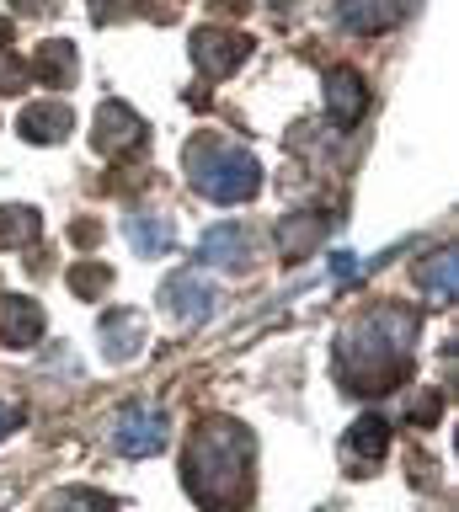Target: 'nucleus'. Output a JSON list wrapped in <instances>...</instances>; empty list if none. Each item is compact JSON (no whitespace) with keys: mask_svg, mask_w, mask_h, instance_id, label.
I'll list each match as a JSON object with an SVG mask.
<instances>
[{"mask_svg":"<svg viewBox=\"0 0 459 512\" xmlns=\"http://www.w3.org/2000/svg\"><path fill=\"white\" fill-rule=\"evenodd\" d=\"M246 454H251V438L241 427L209 422L193 438V454H187V486H193V496L209 502L214 480H230V491L241 496L246 491Z\"/></svg>","mask_w":459,"mask_h":512,"instance_id":"1","label":"nucleus"},{"mask_svg":"<svg viewBox=\"0 0 459 512\" xmlns=\"http://www.w3.org/2000/svg\"><path fill=\"white\" fill-rule=\"evenodd\" d=\"M187 166H193V187L214 203H246V198H257V187H262V166L241 150L193 144V150H187Z\"/></svg>","mask_w":459,"mask_h":512,"instance_id":"2","label":"nucleus"},{"mask_svg":"<svg viewBox=\"0 0 459 512\" xmlns=\"http://www.w3.org/2000/svg\"><path fill=\"white\" fill-rule=\"evenodd\" d=\"M171 443V422H166V411L161 406H123L118 411V422H113V448L123 459H150V454H161V448Z\"/></svg>","mask_w":459,"mask_h":512,"instance_id":"3","label":"nucleus"},{"mask_svg":"<svg viewBox=\"0 0 459 512\" xmlns=\"http://www.w3.org/2000/svg\"><path fill=\"white\" fill-rule=\"evenodd\" d=\"M214 299H219V288L209 278H198V272H177V278L161 288V304L177 320H209L214 315Z\"/></svg>","mask_w":459,"mask_h":512,"instance_id":"4","label":"nucleus"},{"mask_svg":"<svg viewBox=\"0 0 459 512\" xmlns=\"http://www.w3.org/2000/svg\"><path fill=\"white\" fill-rule=\"evenodd\" d=\"M363 107H369V86H363L358 70H331L326 75V112L337 128H353L363 118Z\"/></svg>","mask_w":459,"mask_h":512,"instance_id":"5","label":"nucleus"},{"mask_svg":"<svg viewBox=\"0 0 459 512\" xmlns=\"http://www.w3.org/2000/svg\"><path fill=\"white\" fill-rule=\"evenodd\" d=\"M139 139H145V123H139L123 102H107L97 112V150L102 155H123V150H134Z\"/></svg>","mask_w":459,"mask_h":512,"instance_id":"6","label":"nucleus"},{"mask_svg":"<svg viewBox=\"0 0 459 512\" xmlns=\"http://www.w3.org/2000/svg\"><path fill=\"white\" fill-rule=\"evenodd\" d=\"M38 336H43V310L33 299H17V294L0 299V342L6 347H33Z\"/></svg>","mask_w":459,"mask_h":512,"instance_id":"7","label":"nucleus"},{"mask_svg":"<svg viewBox=\"0 0 459 512\" xmlns=\"http://www.w3.org/2000/svg\"><path fill=\"white\" fill-rule=\"evenodd\" d=\"M193 59H198V70H209V75H230L235 64L246 59V38H235V32H198Z\"/></svg>","mask_w":459,"mask_h":512,"instance_id":"8","label":"nucleus"},{"mask_svg":"<svg viewBox=\"0 0 459 512\" xmlns=\"http://www.w3.org/2000/svg\"><path fill=\"white\" fill-rule=\"evenodd\" d=\"M246 251H251V240H246L241 224H214V230H203V240H198V256L209 267H241Z\"/></svg>","mask_w":459,"mask_h":512,"instance_id":"9","label":"nucleus"},{"mask_svg":"<svg viewBox=\"0 0 459 512\" xmlns=\"http://www.w3.org/2000/svg\"><path fill=\"white\" fill-rule=\"evenodd\" d=\"M123 230H129L139 256H166L171 246H177V224H171L166 214H145V208H139V214H129Z\"/></svg>","mask_w":459,"mask_h":512,"instance_id":"10","label":"nucleus"},{"mask_svg":"<svg viewBox=\"0 0 459 512\" xmlns=\"http://www.w3.org/2000/svg\"><path fill=\"white\" fill-rule=\"evenodd\" d=\"M337 16H342V27H353V32H385L395 16H401V6H395V0H342Z\"/></svg>","mask_w":459,"mask_h":512,"instance_id":"11","label":"nucleus"},{"mask_svg":"<svg viewBox=\"0 0 459 512\" xmlns=\"http://www.w3.org/2000/svg\"><path fill=\"white\" fill-rule=\"evenodd\" d=\"M65 134H70V107L38 102V107H27V112H22V139L54 144V139H65Z\"/></svg>","mask_w":459,"mask_h":512,"instance_id":"12","label":"nucleus"},{"mask_svg":"<svg viewBox=\"0 0 459 512\" xmlns=\"http://www.w3.org/2000/svg\"><path fill=\"white\" fill-rule=\"evenodd\" d=\"M102 336H107V342H102L107 358H129V352L139 347L134 342V336H139V315L134 310H113V315L102 320Z\"/></svg>","mask_w":459,"mask_h":512,"instance_id":"13","label":"nucleus"},{"mask_svg":"<svg viewBox=\"0 0 459 512\" xmlns=\"http://www.w3.org/2000/svg\"><path fill=\"white\" fill-rule=\"evenodd\" d=\"M347 448L363 459H379L390 448V427H385V416H358L353 432H347Z\"/></svg>","mask_w":459,"mask_h":512,"instance_id":"14","label":"nucleus"},{"mask_svg":"<svg viewBox=\"0 0 459 512\" xmlns=\"http://www.w3.org/2000/svg\"><path fill=\"white\" fill-rule=\"evenodd\" d=\"M315 240H321V219H315V214H299V219H289L278 230L283 256H305V251H315Z\"/></svg>","mask_w":459,"mask_h":512,"instance_id":"15","label":"nucleus"},{"mask_svg":"<svg viewBox=\"0 0 459 512\" xmlns=\"http://www.w3.org/2000/svg\"><path fill=\"white\" fill-rule=\"evenodd\" d=\"M33 70H38V80H59V75H70V70H75V48H70V43H49V48L38 54Z\"/></svg>","mask_w":459,"mask_h":512,"instance_id":"16","label":"nucleus"},{"mask_svg":"<svg viewBox=\"0 0 459 512\" xmlns=\"http://www.w3.org/2000/svg\"><path fill=\"white\" fill-rule=\"evenodd\" d=\"M422 278H427V288H433V299H454V251H438Z\"/></svg>","mask_w":459,"mask_h":512,"instance_id":"17","label":"nucleus"},{"mask_svg":"<svg viewBox=\"0 0 459 512\" xmlns=\"http://www.w3.org/2000/svg\"><path fill=\"white\" fill-rule=\"evenodd\" d=\"M38 230V219L27 214V208H0V246H17Z\"/></svg>","mask_w":459,"mask_h":512,"instance_id":"18","label":"nucleus"},{"mask_svg":"<svg viewBox=\"0 0 459 512\" xmlns=\"http://www.w3.org/2000/svg\"><path fill=\"white\" fill-rule=\"evenodd\" d=\"M70 283L81 288V294H97V288L107 283V267H97V262H91V267H75V272H70Z\"/></svg>","mask_w":459,"mask_h":512,"instance_id":"19","label":"nucleus"},{"mask_svg":"<svg viewBox=\"0 0 459 512\" xmlns=\"http://www.w3.org/2000/svg\"><path fill=\"white\" fill-rule=\"evenodd\" d=\"M49 512H107V507L97 502V496H59Z\"/></svg>","mask_w":459,"mask_h":512,"instance_id":"20","label":"nucleus"},{"mask_svg":"<svg viewBox=\"0 0 459 512\" xmlns=\"http://www.w3.org/2000/svg\"><path fill=\"white\" fill-rule=\"evenodd\" d=\"M331 272H337V278H353V256L337 251V262H331Z\"/></svg>","mask_w":459,"mask_h":512,"instance_id":"21","label":"nucleus"},{"mask_svg":"<svg viewBox=\"0 0 459 512\" xmlns=\"http://www.w3.org/2000/svg\"><path fill=\"white\" fill-rule=\"evenodd\" d=\"M11 427H17V411H6V406H0V438H6Z\"/></svg>","mask_w":459,"mask_h":512,"instance_id":"22","label":"nucleus"}]
</instances>
